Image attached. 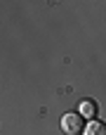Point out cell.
<instances>
[{
    "instance_id": "cell-2",
    "label": "cell",
    "mask_w": 106,
    "mask_h": 135,
    "mask_svg": "<svg viewBox=\"0 0 106 135\" xmlns=\"http://www.w3.org/2000/svg\"><path fill=\"white\" fill-rule=\"evenodd\" d=\"M78 109H80V116H83V119H92V121H94V114H97V104H94L92 100H83V102L78 104Z\"/></svg>"
},
{
    "instance_id": "cell-3",
    "label": "cell",
    "mask_w": 106,
    "mask_h": 135,
    "mask_svg": "<svg viewBox=\"0 0 106 135\" xmlns=\"http://www.w3.org/2000/svg\"><path fill=\"white\" fill-rule=\"evenodd\" d=\"M83 135H106V123L104 121H90L87 126H85V133Z\"/></svg>"
},
{
    "instance_id": "cell-1",
    "label": "cell",
    "mask_w": 106,
    "mask_h": 135,
    "mask_svg": "<svg viewBox=\"0 0 106 135\" xmlns=\"http://www.w3.org/2000/svg\"><path fill=\"white\" fill-rule=\"evenodd\" d=\"M61 133H66V135L85 133V119L80 116V112H68V114L61 116Z\"/></svg>"
}]
</instances>
